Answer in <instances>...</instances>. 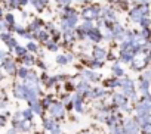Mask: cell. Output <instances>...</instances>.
Here are the masks:
<instances>
[{
    "mask_svg": "<svg viewBox=\"0 0 151 134\" xmlns=\"http://www.w3.org/2000/svg\"><path fill=\"white\" fill-rule=\"evenodd\" d=\"M144 15H147V9H145V8H144V9H135V11L130 13V18H132L133 21H141Z\"/></svg>",
    "mask_w": 151,
    "mask_h": 134,
    "instance_id": "cell-1",
    "label": "cell"
},
{
    "mask_svg": "<svg viewBox=\"0 0 151 134\" xmlns=\"http://www.w3.org/2000/svg\"><path fill=\"white\" fill-rule=\"evenodd\" d=\"M124 130H126L124 134H136V131H138V125H136L133 121H127Z\"/></svg>",
    "mask_w": 151,
    "mask_h": 134,
    "instance_id": "cell-2",
    "label": "cell"
},
{
    "mask_svg": "<svg viewBox=\"0 0 151 134\" xmlns=\"http://www.w3.org/2000/svg\"><path fill=\"white\" fill-rule=\"evenodd\" d=\"M15 96L19 99H25L27 97V87L25 86H17L15 89Z\"/></svg>",
    "mask_w": 151,
    "mask_h": 134,
    "instance_id": "cell-3",
    "label": "cell"
},
{
    "mask_svg": "<svg viewBox=\"0 0 151 134\" xmlns=\"http://www.w3.org/2000/svg\"><path fill=\"white\" fill-rule=\"evenodd\" d=\"M96 9L95 8H89V9H86V11H83V16L86 18V19H93V18H96Z\"/></svg>",
    "mask_w": 151,
    "mask_h": 134,
    "instance_id": "cell-4",
    "label": "cell"
},
{
    "mask_svg": "<svg viewBox=\"0 0 151 134\" xmlns=\"http://www.w3.org/2000/svg\"><path fill=\"white\" fill-rule=\"evenodd\" d=\"M50 112H52L55 116H61V115L64 113L62 105H59V103H56V105H52V108H50Z\"/></svg>",
    "mask_w": 151,
    "mask_h": 134,
    "instance_id": "cell-5",
    "label": "cell"
},
{
    "mask_svg": "<svg viewBox=\"0 0 151 134\" xmlns=\"http://www.w3.org/2000/svg\"><path fill=\"white\" fill-rule=\"evenodd\" d=\"M105 49H102V47H96L95 50H93V57L96 59V60H99V59H104V56H105Z\"/></svg>",
    "mask_w": 151,
    "mask_h": 134,
    "instance_id": "cell-6",
    "label": "cell"
},
{
    "mask_svg": "<svg viewBox=\"0 0 151 134\" xmlns=\"http://www.w3.org/2000/svg\"><path fill=\"white\" fill-rule=\"evenodd\" d=\"M114 102H116L117 105H120V106L124 109V105H126V97H124L123 94H116V96H114Z\"/></svg>",
    "mask_w": 151,
    "mask_h": 134,
    "instance_id": "cell-7",
    "label": "cell"
},
{
    "mask_svg": "<svg viewBox=\"0 0 151 134\" xmlns=\"http://www.w3.org/2000/svg\"><path fill=\"white\" fill-rule=\"evenodd\" d=\"M120 86H123L124 87V91L126 93H129L130 96H133V87H132V83L129 81V80H126L123 84H120Z\"/></svg>",
    "mask_w": 151,
    "mask_h": 134,
    "instance_id": "cell-8",
    "label": "cell"
},
{
    "mask_svg": "<svg viewBox=\"0 0 151 134\" xmlns=\"http://www.w3.org/2000/svg\"><path fill=\"white\" fill-rule=\"evenodd\" d=\"M89 37H91V40H93V41H99L102 35H101L96 30H91V31H89Z\"/></svg>",
    "mask_w": 151,
    "mask_h": 134,
    "instance_id": "cell-9",
    "label": "cell"
},
{
    "mask_svg": "<svg viewBox=\"0 0 151 134\" xmlns=\"http://www.w3.org/2000/svg\"><path fill=\"white\" fill-rule=\"evenodd\" d=\"M147 62H148L147 59H135V62H133V68H136V69H138V68H142V66H144Z\"/></svg>",
    "mask_w": 151,
    "mask_h": 134,
    "instance_id": "cell-10",
    "label": "cell"
},
{
    "mask_svg": "<svg viewBox=\"0 0 151 134\" xmlns=\"http://www.w3.org/2000/svg\"><path fill=\"white\" fill-rule=\"evenodd\" d=\"M45 127H46L47 130H52V128L56 127V125H55V121H53V119H46V121H45Z\"/></svg>",
    "mask_w": 151,
    "mask_h": 134,
    "instance_id": "cell-11",
    "label": "cell"
},
{
    "mask_svg": "<svg viewBox=\"0 0 151 134\" xmlns=\"http://www.w3.org/2000/svg\"><path fill=\"white\" fill-rule=\"evenodd\" d=\"M5 66H6V69H8L9 72H14V71H15V66H14V62H12V60L6 62V63H5Z\"/></svg>",
    "mask_w": 151,
    "mask_h": 134,
    "instance_id": "cell-12",
    "label": "cell"
},
{
    "mask_svg": "<svg viewBox=\"0 0 151 134\" xmlns=\"http://www.w3.org/2000/svg\"><path fill=\"white\" fill-rule=\"evenodd\" d=\"M68 59H71V56H58V63H67Z\"/></svg>",
    "mask_w": 151,
    "mask_h": 134,
    "instance_id": "cell-13",
    "label": "cell"
},
{
    "mask_svg": "<svg viewBox=\"0 0 151 134\" xmlns=\"http://www.w3.org/2000/svg\"><path fill=\"white\" fill-rule=\"evenodd\" d=\"M82 30H83V31H91V30H93V27H92L91 22H85V24L82 25Z\"/></svg>",
    "mask_w": 151,
    "mask_h": 134,
    "instance_id": "cell-14",
    "label": "cell"
},
{
    "mask_svg": "<svg viewBox=\"0 0 151 134\" xmlns=\"http://www.w3.org/2000/svg\"><path fill=\"white\" fill-rule=\"evenodd\" d=\"M114 72H116V75H119V77H120V75H123V69H122V68H119L117 65H114Z\"/></svg>",
    "mask_w": 151,
    "mask_h": 134,
    "instance_id": "cell-15",
    "label": "cell"
},
{
    "mask_svg": "<svg viewBox=\"0 0 151 134\" xmlns=\"http://www.w3.org/2000/svg\"><path fill=\"white\" fill-rule=\"evenodd\" d=\"M85 75H86L88 78H91V80H96V78H98V75H95V74H91V72H86Z\"/></svg>",
    "mask_w": 151,
    "mask_h": 134,
    "instance_id": "cell-16",
    "label": "cell"
},
{
    "mask_svg": "<svg viewBox=\"0 0 151 134\" xmlns=\"http://www.w3.org/2000/svg\"><path fill=\"white\" fill-rule=\"evenodd\" d=\"M18 74H19V77H22V78H25V77H27V71H25L24 68H22V69H19V72H18Z\"/></svg>",
    "mask_w": 151,
    "mask_h": 134,
    "instance_id": "cell-17",
    "label": "cell"
},
{
    "mask_svg": "<svg viewBox=\"0 0 151 134\" xmlns=\"http://www.w3.org/2000/svg\"><path fill=\"white\" fill-rule=\"evenodd\" d=\"M79 90H80V91L88 90V84H86V83H82V86H79Z\"/></svg>",
    "mask_w": 151,
    "mask_h": 134,
    "instance_id": "cell-18",
    "label": "cell"
},
{
    "mask_svg": "<svg viewBox=\"0 0 151 134\" xmlns=\"http://www.w3.org/2000/svg\"><path fill=\"white\" fill-rule=\"evenodd\" d=\"M147 89H148V83L145 81V83H142V86H141V90H142L144 93H147Z\"/></svg>",
    "mask_w": 151,
    "mask_h": 134,
    "instance_id": "cell-19",
    "label": "cell"
},
{
    "mask_svg": "<svg viewBox=\"0 0 151 134\" xmlns=\"http://www.w3.org/2000/svg\"><path fill=\"white\" fill-rule=\"evenodd\" d=\"M17 53L18 55H24L25 53V49L24 47H17Z\"/></svg>",
    "mask_w": 151,
    "mask_h": 134,
    "instance_id": "cell-20",
    "label": "cell"
},
{
    "mask_svg": "<svg viewBox=\"0 0 151 134\" xmlns=\"http://www.w3.org/2000/svg\"><path fill=\"white\" fill-rule=\"evenodd\" d=\"M28 49H30V50H33V52H36V50H37L36 44H33V43H30V44H28Z\"/></svg>",
    "mask_w": 151,
    "mask_h": 134,
    "instance_id": "cell-21",
    "label": "cell"
},
{
    "mask_svg": "<svg viewBox=\"0 0 151 134\" xmlns=\"http://www.w3.org/2000/svg\"><path fill=\"white\" fill-rule=\"evenodd\" d=\"M52 134H61L59 128H58V127H53V128H52Z\"/></svg>",
    "mask_w": 151,
    "mask_h": 134,
    "instance_id": "cell-22",
    "label": "cell"
},
{
    "mask_svg": "<svg viewBox=\"0 0 151 134\" xmlns=\"http://www.w3.org/2000/svg\"><path fill=\"white\" fill-rule=\"evenodd\" d=\"M47 47H49L50 50H56V46H55L53 43H47Z\"/></svg>",
    "mask_w": 151,
    "mask_h": 134,
    "instance_id": "cell-23",
    "label": "cell"
},
{
    "mask_svg": "<svg viewBox=\"0 0 151 134\" xmlns=\"http://www.w3.org/2000/svg\"><path fill=\"white\" fill-rule=\"evenodd\" d=\"M113 134H123V133H122V131H120V130H119L117 127H116V128L113 127Z\"/></svg>",
    "mask_w": 151,
    "mask_h": 134,
    "instance_id": "cell-24",
    "label": "cell"
},
{
    "mask_svg": "<svg viewBox=\"0 0 151 134\" xmlns=\"http://www.w3.org/2000/svg\"><path fill=\"white\" fill-rule=\"evenodd\" d=\"M39 38H42V40H46V38H47V34H46V33H40V37H39Z\"/></svg>",
    "mask_w": 151,
    "mask_h": 134,
    "instance_id": "cell-25",
    "label": "cell"
},
{
    "mask_svg": "<svg viewBox=\"0 0 151 134\" xmlns=\"http://www.w3.org/2000/svg\"><path fill=\"white\" fill-rule=\"evenodd\" d=\"M25 63H33V59L30 56H25Z\"/></svg>",
    "mask_w": 151,
    "mask_h": 134,
    "instance_id": "cell-26",
    "label": "cell"
},
{
    "mask_svg": "<svg viewBox=\"0 0 151 134\" xmlns=\"http://www.w3.org/2000/svg\"><path fill=\"white\" fill-rule=\"evenodd\" d=\"M8 22L14 24V16H12V15H8Z\"/></svg>",
    "mask_w": 151,
    "mask_h": 134,
    "instance_id": "cell-27",
    "label": "cell"
},
{
    "mask_svg": "<svg viewBox=\"0 0 151 134\" xmlns=\"http://www.w3.org/2000/svg\"><path fill=\"white\" fill-rule=\"evenodd\" d=\"M141 24H142V27H144V28H147V25H148V21H147V19H142V22H141Z\"/></svg>",
    "mask_w": 151,
    "mask_h": 134,
    "instance_id": "cell-28",
    "label": "cell"
},
{
    "mask_svg": "<svg viewBox=\"0 0 151 134\" xmlns=\"http://www.w3.org/2000/svg\"><path fill=\"white\" fill-rule=\"evenodd\" d=\"M3 59H5V53H3V52H0V63L3 62Z\"/></svg>",
    "mask_w": 151,
    "mask_h": 134,
    "instance_id": "cell-29",
    "label": "cell"
},
{
    "mask_svg": "<svg viewBox=\"0 0 151 134\" xmlns=\"http://www.w3.org/2000/svg\"><path fill=\"white\" fill-rule=\"evenodd\" d=\"M58 2H59V3H68L70 0H58Z\"/></svg>",
    "mask_w": 151,
    "mask_h": 134,
    "instance_id": "cell-30",
    "label": "cell"
},
{
    "mask_svg": "<svg viewBox=\"0 0 151 134\" xmlns=\"http://www.w3.org/2000/svg\"><path fill=\"white\" fill-rule=\"evenodd\" d=\"M3 124H5V119H3L2 116H0V125H3Z\"/></svg>",
    "mask_w": 151,
    "mask_h": 134,
    "instance_id": "cell-31",
    "label": "cell"
},
{
    "mask_svg": "<svg viewBox=\"0 0 151 134\" xmlns=\"http://www.w3.org/2000/svg\"><path fill=\"white\" fill-rule=\"evenodd\" d=\"M19 3H22V5H24V3H27V0H19Z\"/></svg>",
    "mask_w": 151,
    "mask_h": 134,
    "instance_id": "cell-32",
    "label": "cell"
},
{
    "mask_svg": "<svg viewBox=\"0 0 151 134\" xmlns=\"http://www.w3.org/2000/svg\"><path fill=\"white\" fill-rule=\"evenodd\" d=\"M0 15H2V11H0Z\"/></svg>",
    "mask_w": 151,
    "mask_h": 134,
    "instance_id": "cell-33",
    "label": "cell"
}]
</instances>
